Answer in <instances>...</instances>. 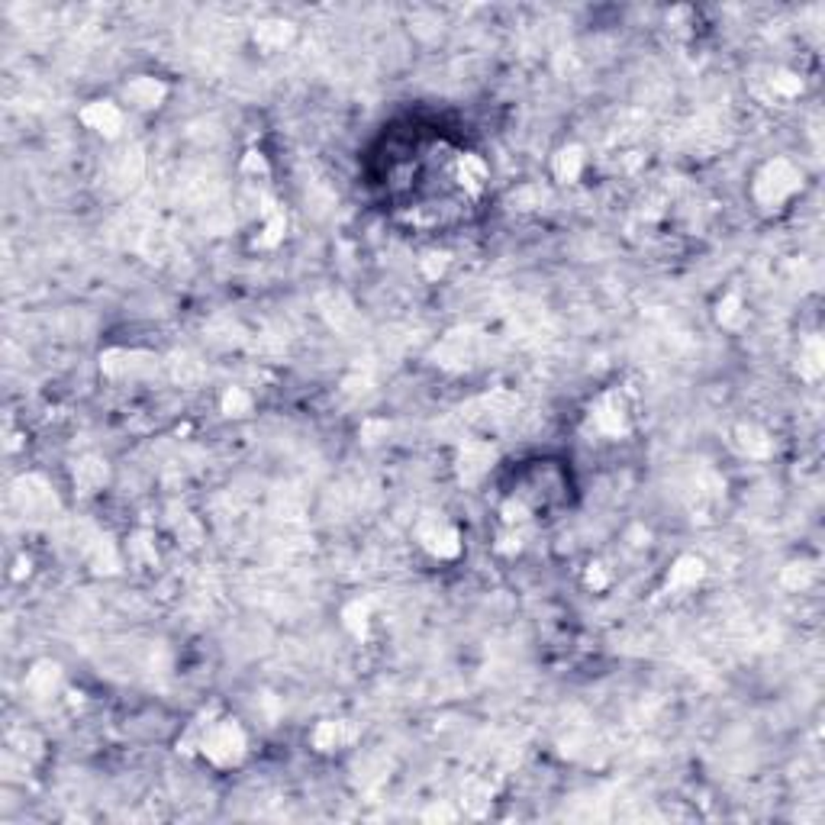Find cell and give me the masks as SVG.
<instances>
[{"label": "cell", "instance_id": "obj_1", "mask_svg": "<svg viewBox=\"0 0 825 825\" xmlns=\"http://www.w3.org/2000/svg\"><path fill=\"white\" fill-rule=\"evenodd\" d=\"M803 188V171L787 159H771L758 168L752 181V197L761 210H781Z\"/></svg>", "mask_w": 825, "mask_h": 825}, {"label": "cell", "instance_id": "obj_2", "mask_svg": "<svg viewBox=\"0 0 825 825\" xmlns=\"http://www.w3.org/2000/svg\"><path fill=\"white\" fill-rule=\"evenodd\" d=\"M248 752V739L239 723L232 719H217V713H207L200 735V754L207 761H213L217 768H232L239 764Z\"/></svg>", "mask_w": 825, "mask_h": 825}, {"label": "cell", "instance_id": "obj_3", "mask_svg": "<svg viewBox=\"0 0 825 825\" xmlns=\"http://www.w3.org/2000/svg\"><path fill=\"white\" fill-rule=\"evenodd\" d=\"M14 503L23 516L29 519H45V516L58 513V497L52 490V484L39 474H26L14 484Z\"/></svg>", "mask_w": 825, "mask_h": 825}, {"label": "cell", "instance_id": "obj_4", "mask_svg": "<svg viewBox=\"0 0 825 825\" xmlns=\"http://www.w3.org/2000/svg\"><path fill=\"white\" fill-rule=\"evenodd\" d=\"M590 432H597L600 439H623L629 432V406H626L623 393L609 391L590 406Z\"/></svg>", "mask_w": 825, "mask_h": 825}, {"label": "cell", "instance_id": "obj_5", "mask_svg": "<svg viewBox=\"0 0 825 825\" xmlns=\"http://www.w3.org/2000/svg\"><path fill=\"white\" fill-rule=\"evenodd\" d=\"M101 371L113 381L145 377L155 371V358L149 352H136V348H107L101 355Z\"/></svg>", "mask_w": 825, "mask_h": 825}, {"label": "cell", "instance_id": "obj_6", "mask_svg": "<svg viewBox=\"0 0 825 825\" xmlns=\"http://www.w3.org/2000/svg\"><path fill=\"white\" fill-rule=\"evenodd\" d=\"M420 545L439 561L461 555V532L445 519H429L420 526Z\"/></svg>", "mask_w": 825, "mask_h": 825}, {"label": "cell", "instance_id": "obj_7", "mask_svg": "<svg viewBox=\"0 0 825 825\" xmlns=\"http://www.w3.org/2000/svg\"><path fill=\"white\" fill-rule=\"evenodd\" d=\"M478 335L468 333V329H458V333H449L445 339L439 342V348H435V358H439L442 368L449 371H461L468 368V364H474V358H478Z\"/></svg>", "mask_w": 825, "mask_h": 825}, {"label": "cell", "instance_id": "obj_8", "mask_svg": "<svg viewBox=\"0 0 825 825\" xmlns=\"http://www.w3.org/2000/svg\"><path fill=\"white\" fill-rule=\"evenodd\" d=\"M493 458H497V451H493V445H487V442H464L461 451H458V480H461L464 487L484 480Z\"/></svg>", "mask_w": 825, "mask_h": 825}, {"label": "cell", "instance_id": "obj_9", "mask_svg": "<svg viewBox=\"0 0 825 825\" xmlns=\"http://www.w3.org/2000/svg\"><path fill=\"white\" fill-rule=\"evenodd\" d=\"M78 120L87 126V130L101 132L103 139H116L123 132V110L116 107L110 101H91L81 107Z\"/></svg>", "mask_w": 825, "mask_h": 825}, {"label": "cell", "instance_id": "obj_10", "mask_svg": "<svg viewBox=\"0 0 825 825\" xmlns=\"http://www.w3.org/2000/svg\"><path fill=\"white\" fill-rule=\"evenodd\" d=\"M165 97H168V84L152 78V74H139V78H132L130 84L123 87V101L130 103L132 110H155L165 103Z\"/></svg>", "mask_w": 825, "mask_h": 825}, {"label": "cell", "instance_id": "obj_11", "mask_svg": "<svg viewBox=\"0 0 825 825\" xmlns=\"http://www.w3.org/2000/svg\"><path fill=\"white\" fill-rule=\"evenodd\" d=\"M72 478H74V490H78L81 497H94L97 490H103V487H107L110 468H107V461H103V458L87 455V458H81V461L74 464Z\"/></svg>", "mask_w": 825, "mask_h": 825}, {"label": "cell", "instance_id": "obj_12", "mask_svg": "<svg viewBox=\"0 0 825 825\" xmlns=\"http://www.w3.org/2000/svg\"><path fill=\"white\" fill-rule=\"evenodd\" d=\"M703 578H706L703 558L681 555L671 565V574H667V594H687V590H696V584H700Z\"/></svg>", "mask_w": 825, "mask_h": 825}, {"label": "cell", "instance_id": "obj_13", "mask_svg": "<svg viewBox=\"0 0 825 825\" xmlns=\"http://www.w3.org/2000/svg\"><path fill=\"white\" fill-rule=\"evenodd\" d=\"M732 442H735L739 455L752 458V461H761V458H768L771 451H774V439H771L761 426H754V422H742V426L735 429V439Z\"/></svg>", "mask_w": 825, "mask_h": 825}, {"label": "cell", "instance_id": "obj_14", "mask_svg": "<svg viewBox=\"0 0 825 825\" xmlns=\"http://www.w3.org/2000/svg\"><path fill=\"white\" fill-rule=\"evenodd\" d=\"M58 687H62V671H58V665H52V661H39V665H33V671L26 674V694L33 696V700H52V696L58 694Z\"/></svg>", "mask_w": 825, "mask_h": 825}, {"label": "cell", "instance_id": "obj_15", "mask_svg": "<svg viewBox=\"0 0 825 825\" xmlns=\"http://www.w3.org/2000/svg\"><path fill=\"white\" fill-rule=\"evenodd\" d=\"M81 555H84V561L91 565V571H97V574H116L120 571V551H116V545L110 542L107 536H101V532L91 539V545H87Z\"/></svg>", "mask_w": 825, "mask_h": 825}, {"label": "cell", "instance_id": "obj_16", "mask_svg": "<svg viewBox=\"0 0 825 825\" xmlns=\"http://www.w3.org/2000/svg\"><path fill=\"white\" fill-rule=\"evenodd\" d=\"M355 739V729L348 723H339V719H326L313 729L310 742L316 752H335V748H345L348 742Z\"/></svg>", "mask_w": 825, "mask_h": 825}, {"label": "cell", "instance_id": "obj_17", "mask_svg": "<svg viewBox=\"0 0 825 825\" xmlns=\"http://www.w3.org/2000/svg\"><path fill=\"white\" fill-rule=\"evenodd\" d=\"M584 165H587V155L580 145H565V149H558V155L551 159V171H555V178L561 184H578L580 174H584Z\"/></svg>", "mask_w": 825, "mask_h": 825}, {"label": "cell", "instance_id": "obj_18", "mask_svg": "<svg viewBox=\"0 0 825 825\" xmlns=\"http://www.w3.org/2000/svg\"><path fill=\"white\" fill-rule=\"evenodd\" d=\"M290 39H294V26L287 20H261L255 29V45L265 52L284 49V45H290Z\"/></svg>", "mask_w": 825, "mask_h": 825}, {"label": "cell", "instance_id": "obj_19", "mask_svg": "<svg viewBox=\"0 0 825 825\" xmlns=\"http://www.w3.org/2000/svg\"><path fill=\"white\" fill-rule=\"evenodd\" d=\"M319 310H323V316L329 319V326H335V329L355 326V319H358L352 300H348L345 294H339V290H335V294H326V297L319 300Z\"/></svg>", "mask_w": 825, "mask_h": 825}, {"label": "cell", "instance_id": "obj_20", "mask_svg": "<svg viewBox=\"0 0 825 825\" xmlns=\"http://www.w3.org/2000/svg\"><path fill=\"white\" fill-rule=\"evenodd\" d=\"M800 377L803 381H819L825 371V345L819 335H810V339H803V345H800V364H797Z\"/></svg>", "mask_w": 825, "mask_h": 825}, {"label": "cell", "instance_id": "obj_21", "mask_svg": "<svg viewBox=\"0 0 825 825\" xmlns=\"http://www.w3.org/2000/svg\"><path fill=\"white\" fill-rule=\"evenodd\" d=\"M764 87H768V94L774 101H793V97L803 94V78L797 72H790V68H774L764 78Z\"/></svg>", "mask_w": 825, "mask_h": 825}, {"label": "cell", "instance_id": "obj_22", "mask_svg": "<svg viewBox=\"0 0 825 825\" xmlns=\"http://www.w3.org/2000/svg\"><path fill=\"white\" fill-rule=\"evenodd\" d=\"M487 178H490V171H487L484 159H478V155H461V159H458V181H461L464 190L478 194V190L487 184Z\"/></svg>", "mask_w": 825, "mask_h": 825}, {"label": "cell", "instance_id": "obj_23", "mask_svg": "<svg viewBox=\"0 0 825 825\" xmlns=\"http://www.w3.org/2000/svg\"><path fill=\"white\" fill-rule=\"evenodd\" d=\"M203 374H207V368H203V362L197 355H188V352H181V355L171 358V377L181 387H197L203 381Z\"/></svg>", "mask_w": 825, "mask_h": 825}, {"label": "cell", "instance_id": "obj_24", "mask_svg": "<svg viewBox=\"0 0 825 825\" xmlns=\"http://www.w3.org/2000/svg\"><path fill=\"white\" fill-rule=\"evenodd\" d=\"M342 626L355 638H364L371 629V600H352L342 609Z\"/></svg>", "mask_w": 825, "mask_h": 825}, {"label": "cell", "instance_id": "obj_25", "mask_svg": "<svg viewBox=\"0 0 825 825\" xmlns=\"http://www.w3.org/2000/svg\"><path fill=\"white\" fill-rule=\"evenodd\" d=\"M142 178H145V155H142V149H130V152L120 159V181H123V188H136Z\"/></svg>", "mask_w": 825, "mask_h": 825}, {"label": "cell", "instance_id": "obj_26", "mask_svg": "<svg viewBox=\"0 0 825 825\" xmlns=\"http://www.w3.org/2000/svg\"><path fill=\"white\" fill-rule=\"evenodd\" d=\"M716 319H719V326H725V329H739L742 326L745 310H742V297L735 294V290L725 294V297L716 304Z\"/></svg>", "mask_w": 825, "mask_h": 825}, {"label": "cell", "instance_id": "obj_27", "mask_svg": "<svg viewBox=\"0 0 825 825\" xmlns=\"http://www.w3.org/2000/svg\"><path fill=\"white\" fill-rule=\"evenodd\" d=\"M812 578H816L812 565H806V561H790L781 574V584L787 587V590H793V594H800V590H806V587L812 584Z\"/></svg>", "mask_w": 825, "mask_h": 825}, {"label": "cell", "instance_id": "obj_28", "mask_svg": "<svg viewBox=\"0 0 825 825\" xmlns=\"http://www.w3.org/2000/svg\"><path fill=\"white\" fill-rule=\"evenodd\" d=\"M223 412L226 416H236V420L248 416V412H252V393L242 391V387H229V391L223 393Z\"/></svg>", "mask_w": 825, "mask_h": 825}, {"label": "cell", "instance_id": "obj_29", "mask_svg": "<svg viewBox=\"0 0 825 825\" xmlns=\"http://www.w3.org/2000/svg\"><path fill=\"white\" fill-rule=\"evenodd\" d=\"M487 803H490V787L480 781H471L464 787V806H468V812H484Z\"/></svg>", "mask_w": 825, "mask_h": 825}, {"label": "cell", "instance_id": "obj_30", "mask_svg": "<svg viewBox=\"0 0 825 825\" xmlns=\"http://www.w3.org/2000/svg\"><path fill=\"white\" fill-rule=\"evenodd\" d=\"M420 268L429 281H439V277L445 275V268H449V252H426L420 258Z\"/></svg>", "mask_w": 825, "mask_h": 825}, {"label": "cell", "instance_id": "obj_31", "mask_svg": "<svg viewBox=\"0 0 825 825\" xmlns=\"http://www.w3.org/2000/svg\"><path fill=\"white\" fill-rule=\"evenodd\" d=\"M39 745H43V742H39L33 732H23L20 729V732H14V735H10V748H14L16 754H23V758H36Z\"/></svg>", "mask_w": 825, "mask_h": 825}, {"label": "cell", "instance_id": "obj_32", "mask_svg": "<svg viewBox=\"0 0 825 825\" xmlns=\"http://www.w3.org/2000/svg\"><path fill=\"white\" fill-rule=\"evenodd\" d=\"M265 174H268V161H265L261 152H248L246 159H242V178H246V181H261Z\"/></svg>", "mask_w": 825, "mask_h": 825}, {"label": "cell", "instance_id": "obj_33", "mask_svg": "<svg viewBox=\"0 0 825 825\" xmlns=\"http://www.w3.org/2000/svg\"><path fill=\"white\" fill-rule=\"evenodd\" d=\"M526 519H529V507L522 500H507V503H503V522H507V526H522Z\"/></svg>", "mask_w": 825, "mask_h": 825}, {"label": "cell", "instance_id": "obj_34", "mask_svg": "<svg viewBox=\"0 0 825 825\" xmlns=\"http://www.w3.org/2000/svg\"><path fill=\"white\" fill-rule=\"evenodd\" d=\"M584 580H587V587H590V590H603V587L609 584V574H607V568H603V565H590V568H587V578Z\"/></svg>", "mask_w": 825, "mask_h": 825}, {"label": "cell", "instance_id": "obj_35", "mask_svg": "<svg viewBox=\"0 0 825 825\" xmlns=\"http://www.w3.org/2000/svg\"><path fill=\"white\" fill-rule=\"evenodd\" d=\"M519 545H522V542H519V536H516V532H510V536L500 539L497 551H507V555H510V551H519Z\"/></svg>", "mask_w": 825, "mask_h": 825}, {"label": "cell", "instance_id": "obj_36", "mask_svg": "<svg viewBox=\"0 0 825 825\" xmlns=\"http://www.w3.org/2000/svg\"><path fill=\"white\" fill-rule=\"evenodd\" d=\"M426 819H455V812L445 810V806H432V810H426Z\"/></svg>", "mask_w": 825, "mask_h": 825}]
</instances>
